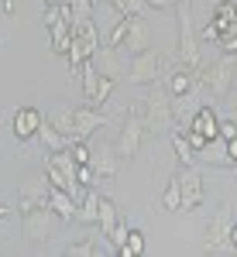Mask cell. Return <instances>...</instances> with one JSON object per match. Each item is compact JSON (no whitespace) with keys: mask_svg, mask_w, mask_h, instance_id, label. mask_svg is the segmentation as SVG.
<instances>
[{"mask_svg":"<svg viewBox=\"0 0 237 257\" xmlns=\"http://www.w3.org/2000/svg\"><path fill=\"white\" fill-rule=\"evenodd\" d=\"M176 123V110H172V93L162 89L155 82V89L144 96V127L151 134H172Z\"/></svg>","mask_w":237,"mask_h":257,"instance_id":"2","label":"cell"},{"mask_svg":"<svg viewBox=\"0 0 237 257\" xmlns=\"http://www.w3.org/2000/svg\"><path fill=\"white\" fill-rule=\"evenodd\" d=\"M97 216H100V192H86V199L79 202V209H76V219L79 223H97Z\"/></svg>","mask_w":237,"mask_h":257,"instance_id":"22","label":"cell"},{"mask_svg":"<svg viewBox=\"0 0 237 257\" xmlns=\"http://www.w3.org/2000/svg\"><path fill=\"white\" fill-rule=\"evenodd\" d=\"M41 110L38 106H21V110H14V141H31L38 138V127H41Z\"/></svg>","mask_w":237,"mask_h":257,"instance_id":"13","label":"cell"},{"mask_svg":"<svg viewBox=\"0 0 237 257\" xmlns=\"http://www.w3.org/2000/svg\"><path fill=\"white\" fill-rule=\"evenodd\" d=\"M162 206H165L169 213H179V206H182V189H179V175L169 178V185H165V192H162Z\"/></svg>","mask_w":237,"mask_h":257,"instance_id":"23","label":"cell"},{"mask_svg":"<svg viewBox=\"0 0 237 257\" xmlns=\"http://www.w3.org/2000/svg\"><path fill=\"white\" fill-rule=\"evenodd\" d=\"M227 158H230V165H237V138L227 141Z\"/></svg>","mask_w":237,"mask_h":257,"instance_id":"38","label":"cell"},{"mask_svg":"<svg viewBox=\"0 0 237 257\" xmlns=\"http://www.w3.org/2000/svg\"><path fill=\"white\" fill-rule=\"evenodd\" d=\"M79 185H86V189L97 185V172H93V165H79Z\"/></svg>","mask_w":237,"mask_h":257,"instance_id":"35","label":"cell"},{"mask_svg":"<svg viewBox=\"0 0 237 257\" xmlns=\"http://www.w3.org/2000/svg\"><path fill=\"white\" fill-rule=\"evenodd\" d=\"M189 127H196L199 134H206L210 141L220 138V117H217V110H213V106H199L196 113H193V120H189Z\"/></svg>","mask_w":237,"mask_h":257,"instance_id":"17","label":"cell"},{"mask_svg":"<svg viewBox=\"0 0 237 257\" xmlns=\"http://www.w3.org/2000/svg\"><path fill=\"white\" fill-rule=\"evenodd\" d=\"M65 254H69V257H93V254H97V247H93L90 240H79V243H69V247H65Z\"/></svg>","mask_w":237,"mask_h":257,"instance_id":"31","label":"cell"},{"mask_svg":"<svg viewBox=\"0 0 237 257\" xmlns=\"http://www.w3.org/2000/svg\"><path fill=\"white\" fill-rule=\"evenodd\" d=\"M148 7H155V11H169V7H179V0H148Z\"/></svg>","mask_w":237,"mask_h":257,"instance_id":"37","label":"cell"},{"mask_svg":"<svg viewBox=\"0 0 237 257\" xmlns=\"http://www.w3.org/2000/svg\"><path fill=\"white\" fill-rule=\"evenodd\" d=\"M117 148H100V151H93V158H90V165H93V172H97V178H117Z\"/></svg>","mask_w":237,"mask_h":257,"instance_id":"16","label":"cell"},{"mask_svg":"<svg viewBox=\"0 0 237 257\" xmlns=\"http://www.w3.org/2000/svg\"><path fill=\"white\" fill-rule=\"evenodd\" d=\"M234 69H237L234 59L223 55V59H217L210 69H203L199 79H203V86H206L213 96H227V93H230V82H234Z\"/></svg>","mask_w":237,"mask_h":257,"instance_id":"8","label":"cell"},{"mask_svg":"<svg viewBox=\"0 0 237 257\" xmlns=\"http://www.w3.org/2000/svg\"><path fill=\"white\" fill-rule=\"evenodd\" d=\"M230 117H234V120H237V96H234V99H230Z\"/></svg>","mask_w":237,"mask_h":257,"instance_id":"41","label":"cell"},{"mask_svg":"<svg viewBox=\"0 0 237 257\" xmlns=\"http://www.w3.org/2000/svg\"><path fill=\"white\" fill-rule=\"evenodd\" d=\"M230 4H234V7H237V0H230Z\"/></svg>","mask_w":237,"mask_h":257,"instance_id":"45","label":"cell"},{"mask_svg":"<svg viewBox=\"0 0 237 257\" xmlns=\"http://www.w3.org/2000/svg\"><path fill=\"white\" fill-rule=\"evenodd\" d=\"M217 45H220V52H223V55H234V52H237V28L223 31V35L217 38Z\"/></svg>","mask_w":237,"mask_h":257,"instance_id":"29","label":"cell"},{"mask_svg":"<svg viewBox=\"0 0 237 257\" xmlns=\"http://www.w3.org/2000/svg\"><path fill=\"white\" fill-rule=\"evenodd\" d=\"M114 82H117V79H110V76H100V82H97V99H93V106L110 99V93H114Z\"/></svg>","mask_w":237,"mask_h":257,"instance_id":"30","label":"cell"},{"mask_svg":"<svg viewBox=\"0 0 237 257\" xmlns=\"http://www.w3.org/2000/svg\"><path fill=\"white\" fill-rule=\"evenodd\" d=\"M127 233H131V230H127V223H117V226H114V233L107 237L110 243H114V250H117V254L124 250V243H127Z\"/></svg>","mask_w":237,"mask_h":257,"instance_id":"32","label":"cell"},{"mask_svg":"<svg viewBox=\"0 0 237 257\" xmlns=\"http://www.w3.org/2000/svg\"><path fill=\"white\" fill-rule=\"evenodd\" d=\"M199 158L210 161V165H230V158H227V141L223 138H213L203 151H199Z\"/></svg>","mask_w":237,"mask_h":257,"instance_id":"21","label":"cell"},{"mask_svg":"<svg viewBox=\"0 0 237 257\" xmlns=\"http://www.w3.org/2000/svg\"><path fill=\"white\" fill-rule=\"evenodd\" d=\"M141 254H144V233H141V230H131L124 250H120V257H141Z\"/></svg>","mask_w":237,"mask_h":257,"instance_id":"25","label":"cell"},{"mask_svg":"<svg viewBox=\"0 0 237 257\" xmlns=\"http://www.w3.org/2000/svg\"><path fill=\"white\" fill-rule=\"evenodd\" d=\"M45 4H52V7H59V4H62V0H45Z\"/></svg>","mask_w":237,"mask_h":257,"instance_id":"43","label":"cell"},{"mask_svg":"<svg viewBox=\"0 0 237 257\" xmlns=\"http://www.w3.org/2000/svg\"><path fill=\"white\" fill-rule=\"evenodd\" d=\"M193 82H196V72H193V65H186V62H182L176 72L169 76V93H172V99H176V96H189Z\"/></svg>","mask_w":237,"mask_h":257,"instance_id":"19","label":"cell"},{"mask_svg":"<svg viewBox=\"0 0 237 257\" xmlns=\"http://www.w3.org/2000/svg\"><path fill=\"white\" fill-rule=\"evenodd\" d=\"M182 138L189 141V148H193V151H203V148H206V144H210V138H206V134H199L196 127H182Z\"/></svg>","mask_w":237,"mask_h":257,"instance_id":"27","label":"cell"},{"mask_svg":"<svg viewBox=\"0 0 237 257\" xmlns=\"http://www.w3.org/2000/svg\"><path fill=\"white\" fill-rule=\"evenodd\" d=\"M38 141L45 144V148H48V155H52V151H65V148H69V144H72L76 138L62 134L59 127L52 123V120H41V127H38Z\"/></svg>","mask_w":237,"mask_h":257,"instance_id":"14","label":"cell"},{"mask_svg":"<svg viewBox=\"0 0 237 257\" xmlns=\"http://www.w3.org/2000/svg\"><path fill=\"white\" fill-rule=\"evenodd\" d=\"M59 223L62 216L52 209V206H35V209H24L21 213V230H24V237L28 243H48V240L59 233Z\"/></svg>","mask_w":237,"mask_h":257,"instance_id":"1","label":"cell"},{"mask_svg":"<svg viewBox=\"0 0 237 257\" xmlns=\"http://www.w3.org/2000/svg\"><path fill=\"white\" fill-rule=\"evenodd\" d=\"M144 113H127L124 127H120V138H117V155L120 158H138L141 151V141H144Z\"/></svg>","mask_w":237,"mask_h":257,"instance_id":"7","label":"cell"},{"mask_svg":"<svg viewBox=\"0 0 237 257\" xmlns=\"http://www.w3.org/2000/svg\"><path fill=\"white\" fill-rule=\"evenodd\" d=\"M124 45H127V52H131V55H138V52H144V48L151 45V35H148V21H144V14H138V18L131 21V31H127Z\"/></svg>","mask_w":237,"mask_h":257,"instance_id":"15","label":"cell"},{"mask_svg":"<svg viewBox=\"0 0 237 257\" xmlns=\"http://www.w3.org/2000/svg\"><path fill=\"white\" fill-rule=\"evenodd\" d=\"M179 189H182V206H179V213L199 209V202H203V172H199V168L179 172Z\"/></svg>","mask_w":237,"mask_h":257,"instance_id":"11","label":"cell"},{"mask_svg":"<svg viewBox=\"0 0 237 257\" xmlns=\"http://www.w3.org/2000/svg\"><path fill=\"white\" fill-rule=\"evenodd\" d=\"M48 192H52V182L45 172L24 178L18 189V209L24 213V209H35V206H48Z\"/></svg>","mask_w":237,"mask_h":257,"instance_id":"9","label":"cell"},{"mask_svg":"<svg viewBox=\"0 0 237 257\" xmlns=\"http://www.w3.org/2000/svg\"><path fill=\"white\" fill-rule=\"evenodd\" d=\"M230 226H234V213H230V206H223L217 209V216L210 219V226H206V254L213 250H234V243H230Z\"/></svg>","mask_w":237,"mask_h":257,"instance_id":"6","label":"cell"},{"mask_svg":"<svg viewBox=\"0 0 237 257\" xmlns=\"http://www.w3.org/2000/svg\"><path fill=\"white\" fill-rule=\"evenodd\" d=\"M158 76H162V59H158L151 48H144V52H138V55H131L127 72H124V79L134 82V86H155Z\"/></svg>","mask_w":237,"mask_h":257,"instance_id":"5","label":"cell"},{"mask_svg":"<svg viewBox=\"0 0 237 257\" xmlns=\"http://www.w3.org/2000/svg\"><path fill=\"white\" fill-rule=\"evenodd\" d=\"M131 21H134V14H120V21L110 28V38H107V45H117V48H124V38H127V31H131Z\"/></svg>","mask_w":237,"mask_h":257,"instance_id":"24","label":"cell"},{"mask_svg":"<svg viewBox=\"0 0 237 257\" xmlns=\"http://www.w3.org/2000/svg\"><path fill=\"white\" fill-rule=\"evenodd\" d=\"M0 7H4V14H11L14 11V0H0Z\"/></svg>","mask_w":237,"mask_h":257,"instance_id":"39","label":"cell"},{"mask_svg":"<svg viewBox=\"0 0 237 257\" xmlns=\"http://www.w3.org/2000/svg\"><path fill=\"white\" fill-rule=\"evenodd\" d=\"M230 243H234V250H237V223L230 226Z\"/></svg>","mask_w":237,"mask_h":257,"instance_id":"40","label":"cell"},{"mask_svg":"<svg viewBox=\"0 0 237 257\" xmlns=\"http://www.w3.org/2000/svg\"><path fill=\"white\" fill-rule=\"evenodd\" d=\"M90 62H93V69H97L100 76H110V79H120L127 72V59H124V52H120L117 45H100Z\"/></svg>","mask_w":237,"mask_h":257,"instance_id":"10","label":"cell"},{"mask_svg":"<svg viewBox=\"0 0 237 257\" xmlns=\"http://www.w3.org/2000/svg\"><path fill=\"white\" fill-rule=\"evenodd\" d=\"M69 151L76 155V161H79V165H90V158H93V151L86 148V141H72V144H69Z\"/></svg>","mask_w":237,"mask_h":257,"instance_id":"33","label":"cell"},{"mask_svg":"<svg viewBox=\"0 0 237 257\" xmlns=\"http://www.w3.org/2000/svg\"><path fill=\"white\" fill-rule=\"evenodd\" d=\"M172 144H176V155L182 161H193V158H196V151L189 148V141L182 138V131H172Z\"/></svg>","mask_w":237,"mask_h":257,"instance_id":"28","label":"cell"},{"mask_svg":"<svg viewBox=\"0 0 237 257\" xmlns=\"http://www.w3.org/2000/svg\"><path fill=\"white\" fill-rule=\"evenodd\" d=\"M97 223H100V233H103V237H110V233H114V226L120 223L117 209H114V202H110L107 196H100V216H97Z\"/></svg>","mask_w":237,"mask_h":257,"instance_id":"20","label":"cell"},{"mask_svg":"<svg viewBox=\"0 0 237 257\" xmlns=\"http://www.w3.org/2000/svg\"><path fill=\"white\" fill-rule=\"evenodd\" d=\"M7 213H11V206H4V202H0V219L7 216Z\"/></svg>","mask_w":237,"mask_h":257,"instance_id":"42","label":"cell"},{"mask_svg":"<svg viewBox=\"0 0 237 257\" xmlns=\"http://www.w3.org/2000/svg\"><path fill=\"white\" fill-rule=\"evenodd\" d=\"M48 120L59 127L62 134H69V138H72V106H65V110H59V113H52Z\"/></svg>","mask_w":237,"mask_h":257,"instance_id":"26","label":"cell"},{"mask_svg":"<svg viewBox=\"0 0 237 257\" xmlns=\"http://www.w3.org/2000/svg\"><path fill=\"white\" fill-rule=\"evenodd\" d=\"M220 138H223V141H230V138H237V120H234V117L220 120Z\"/></svg>","mask_w":237,"mask_h":257,"instance_id":"36","label":"cell"},{"mask_svg":"<svg viewBox=\"0 0 237 257\" xmlns=\"http://www.w3.org/2000/svg\"><path fill=\"white\" fill-rule=\"evenodd\" d=\"M48 206L62 216V223H72V219H76V209H79L76 196H69L65 189H55V185H52V192H48Z\"/></svg>","mask_w":237,"mask_h":257,"instance_id":"18","label":"cell"},{"mask_svg":"<svg viewBox=\"0 0 237 257\" xmlns=\"http://www.w3.org/2000/svg\"><path fill=\"white\" fill-rule=\"evenodd\" d=\"M110 4H114V7H117V11H120V4H124V0H110Z\"/></svg>","mask_w":237,"mask_h":257,"instance_id":"44","label":"cell"},{"mask_svg":"<svg viewBox=\"0 0 237 257\" xmlns=\"http://www.w3.org/2000/svg\"><path fill=\"white\" fill-rule=\"evenodd\" d=\"M103 123H107V117L100 113L97 106H90V103L86 106H72V138L76 141H86Z\"/></svg>","mask_w":237,"mask_h":257,"instance_id":"12","label":"cell"},{"mask_svg":"<svg viewBox=\"0 0 237 257\" xmlns=\"http://www.w3.org/2000/svg\"><path fill=\"white\" fill-rule=\"evenodd\" d=\"M144 11H148V0H124V4H120V14H134V18H138Z\"/></svg>","mask_w":237,"mask_h":257,"instance_id":"34","label":"cell"},{"mask_svg":"<svg viewBox=\"0 0 237 257\" xmlns=\"http://www.w3.org/2000/svg\"><path fill=\"white\" fill-rule=\"evenodd\" d=\"M45 175L55 189H65L69 196H79V161L76 155L65 151H52V158L45 161Z\"/></svg>","mask_w":237,"mask_h":257,"instance_id":"3","label":"cell"},{"mask_svg":"<svg viewBox=\"0 0 237 257\" xmlns=\"http://www.w3.org/2000/svg\"><path fill=\"white\" fill-rule=\"evenodd\" d=\"M179 55L186 65L199 69V45H196V28H193V7L189 0H179Z\"/></svg>","mask_w":237,"mask_h":257,"instance_id":"4","label":"cell"}]
</instances>
